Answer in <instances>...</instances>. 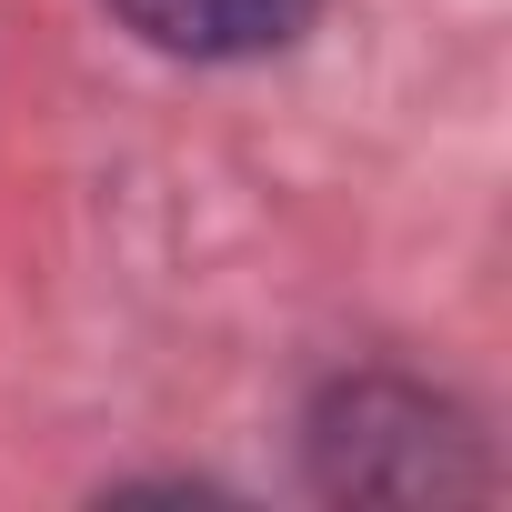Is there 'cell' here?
Masks as SVG:
<instances>
[{
  "instance_id": "2",
  "label": "cell",
  "mask_w": 512,
  "mask_h": 512,
  "mask_svg": "<svg viewBox=\"0 0 512 512\" xmlns=\"http://www.w3.org/2000/svg\"><path fill=\"white\" fill-rule=\"evenodd\" d=\"M111 11L171 61H262V51L302 41L322 0H111Z\"/></svg>"
},
{
  "instance_id": "1",
  "label": "cell",
  "mask_w": 512,
  "mask_h": 512,
  "mask_svg": "<svg viewBox=\"0 0 512 512\" xmlns=\"http://www.w3.org/2000/svg\"><path fill=\"white\" fill-rule=\"evenodd\" d=\"M312 482L332 502H452V492H482V452L452 402H432L422 382L362 372V382H332L312 412Z\"/></svg>"
}]
</instances>
